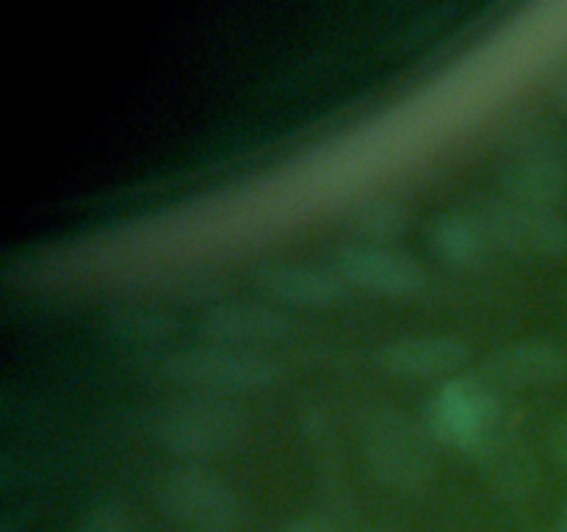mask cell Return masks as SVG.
Segmentation results:
<instances>
[{
	"instance_id": "obj_22",
	"label": "cell",
	"mask_w": 567,
	"mask_h": 532,
	"mask_svg": "<svg viewBox=\"0 0 567 532\" xmlns=\"http://www.w3.org/2000/svg\"><path fill=\"white\" fill-rule=\"evenodd\" d=\"M358 532H393V530H391V526L377 524V526H363V530H358Z\"/></svg>"
},
{
	"instance_id": "obj_19",
	"label": "cell",
	"mask_w": 567,
	"mask_h": 532,
	"mask_svg": "<svg viewBox=\"0 0 567 532\" xmlns=\"http://www.w3.org/2000/svg\"><path fill=\"white\" fill-rule=\"evenodd\" d=\"M546 449L548 454H551L554 463H557L563 471H567V413L557 416V419L548 424Z\"/></svg>"
},
{
	"instance_id": "obj_1",
	"label": "cell",
	"mask_w": 567,
	"mask_h": 532,
	"mask_svg": "<svg viewBox=\"0 0 567 532\" xmlns=\"http://www.w3.org/2000/svg\"><path fill=\"white\" fill-rule=\"evenodd\" d=\"M358 443L369 474L380 485L413 493L435 477V436L424 419H415L388 399H369L354 413Z\"/></svg>"
},
{
	"instance_id": "obj_13",
	"label": "cell",
	"mask_w": 567,
	"mask_h": 532,
	"mask_svg": "<svg viewBox=\"0 0 567 532\" xmlns=\"http://www.w3.org/2000/svg\"><path fill=\"white\" fill-rule=\"evenodd\" d=\"M471 344L457 332H404L377 344L374 364L396 377H452L465 366Z\"/></svg>"
},
{
	"instance_id": "obj_14",
	"label": "cell",
	"mask_w": 567,
	"mask_h": 532,
	"mask_svg": "<svg viewBox=\"0 0 567 532\" xmlns=\"http://www.w3.org/2000/svg\"><path fill=\"white\" fill-rule=\"evenodd\" d=\"M100 327L116 347L142 349V352L155 349L161 355L169 349L181 321L169 308L150 299H116L105 305Z\"/></svg>"
},
{
	"instance_id": "obj_15",
	"label": "cell",
	"mask_w": 567,
	"mask_h": 532,
	"mask_svg": "<svg viewBox=\"0 0 567 532\" xmlns=\"http://www.w3.org/2000/svg\"><path fill=\"white\" fill-rule=\"evenodd\" d=\"M432 253L452 266H476L487 258L493 249L485 227L471 208H446L437 211L426 227Z\"/></svg>"
},
{
	"instance_id": "obj_3",
	"label": "cell",
	"mask_w": 567,
	"mask_h": 532,
	"mask_svg": "<svg viewBox=\"0 0 567 532\" xmlns=\"http://www.w3.org/2000/svg\"><path fill=\"white\" fill-rule=\"evenodd\" d=\"M158 371L166 380L205 393H249L275 386L282 366L264 349L227 347V344H186L158 355Z\"/></svg>"
},
{
	"instance_id": "obj_9",
	"label": "cell",
	"mask_w": 567,
	"mask_h": 532,
	"mask_svg": "<svg viewBox=\"0 0 567 532\" xmlns=\"http://www.w3.org/2000/svg\"><path fill=\"white\" fill-rule=\"evenodd\" d=\"M330 264L341 272L349 286L388 294V297H408L426 286V266L413 253L391 244L349 238L332 247Z\"/></svg>"
},
{
	"instance_id": "obj_5",
	"label": "cell",
	"mask_w": 567,
	"mask_h": 532,
	"mask_svg": "<svg viewBox=\"0 0 567 532\" xmlns=\"http://www.w3.org/2000/svg\"><path fill=\"white\" fill-rule=\"evenodd\" d=\"M502 194L524 203L554 205L565 192L567 170L557 136L540 116H515L498 155Z\"/></svg>"
},
{
	"instance_id": "obj_6",
	"label": "cell",
	"mask_w": 567,
	"mask_h": 532,
	"mask_svg": "<svg viewBox=\"0 0 567 532\" xmlns=\"http://www.w3.org/2000/svg\"><path fill=\"white\" fill-rule=\"evenodd\" d=\"M421 419L435 441L471 452L493 427L502 424V399L480 369L452 375L430 393Z\"/></svg>"
},
{
	"instance_id": "obj_20",
	"label": "cell",
	"mask_w": 567,
	"mask_h": 532,
	"mask_svg": "<svg viewBox=\"0 0 567 532\" xmlns=\"http://www.w3.org/2000/svg\"><path fill=\"white\" fill-rule=\"evenodd\" d=\"M548 92H551L554 103L567 114V55L554 66L551 72V81H548Z\"/></svg>"
},
{
	"instance_id": "obj_10",
	"label": "cell",
	"mask_w": 567,
	"mask_h": 532,
	"mask_svg": "<svg viewBox=\"0 0 567 532\" xmlns=\"http://www.w3.org/2000/svg\"><path fill=\"white\" fill-rule=\"evenodd\" d=\"M249 277H252V286L277 305L321 308L349 294V283L343 280L341 272L319 260L269 258L255 264Z\"/></svg>"
},
{
	"instance_id": "obj_12",
	"label": "cell",
	"mask_w": 567,
	"mask_h": 532,
	"mask_svg": "<svg viewBox=\"0 0 567 532\" xmlns=\"http://www.w3.org/2000/svg\"><path fill=\"white\" fill-rule=\"evenodd\" d=\"M482 375L496 388H543L567 380V349L543 336L509 338L485 355Z\"/></svg>"
},
{
	"instance_id": "obj_7",
	"label": "cell",
	"mask_w": 567,
	"mask_h": 532,
	"mask_svg": "<svg viewBox=\"0 0 567 532\" xmlns=\"http://www.w3.org/2000/svg\"><path fill=\"white\" fill-rule=\"evenodd\" d=\"M493 247L524 255H565L567 216L554 205L524 203L507 194H480L468 205Z\"/></svg>"
},
{
	"instance_id": "obj_8",
	"label": "cell",
	"mask_w": 567,
	"mask_h": 532,
	"mask_svg": "<svg viewBox=\"0 0 567 532\" xmlns=\"http://www.w3.org/2000/svg\"><path fill=\"white\" fill-rule=\"evenodd\" d=\"M194 332L199 336V341L258 349V344L282 341L286 336H291L293 316L286 305H277L271 299H214L197 310Z\"/></svg>"
},
{
	"instance_id": "obj_4",
	"label": "cell",
	"mask_w": 567,
	"mask_h": 532,
	"mask_svg": "<svg viewBox=\"0 0 567 532\" xmlns=\"http://www.w3.org/2000/svg\"><path fill=\"white\" fill-rule=\"evenodd\" d=\"M161 513L186 532H238L247 521L236 488L203 463H175L155 482Z\"/></svg>"
},
{
	"instance_id": "obj_11",
	"label": "cell",
	"mask_w": 567,
	"mask_h": 532,
	"mask_svg": "<svg viewBox=\"0 0 567 532\" xmlns=\"http://www.w3.org/2000/svg\"><path fill=\"white\" fill-rule=\"evenodd\" d=\"M468 454L476 460L482 480L502 502L524 504L535 497L540 466L524 436L498 424Z\"/></svg>"
},
{
	"instance_id": "obj_16",
	"label": "cell",
	"mask_w": 567,
	"mask_h": 532,
	"mask_svg": "<svg viewBox=\"0 0 567 532\" xmlns=\"http://www.w3.org/2000/svg\"><path fill=\"white\" fill-rule=\"evenodd\" d=\"M410 216L413 211H410L408 200L396 197V194H369L349 205L343 214V227L352 233L354 242L388 244L408 231Z\"/></svg>"
},
{
	"instance_id": "obj_21",
	"label": "cell",
	"mask_w": 567,
	"mask_h": 532,
	"mask_svg": "<svg viewBox=\"0 0 567 532\" xmlns=\"http://www.w3.org/2000/svg\"><path fill=\"white\" fill-rule=\"evenodd\" d=\"M551 532H567V502L559 508L557 521H554V530Z\"/></svg>"
},
{
	"instance_id": "obj_18",
	"label": "cell",
	"mask_w": 567,
	"mask_h": 532,
	"mask_svg": "<svg viewBox=\"0 0 567 532\" xmlns=\"http://www.w3.org/2000/svg\"><path fill=\"white\" fill-rule=\"evenodd\" d=\"M275 532H341V524H338L336 515L324 513V510H313V513H302L297 519L286 521Z\"/></svg>"
},
{
	"instance_id": "obj_17",
	"label": "cell",
	"mask_w": 567,
	"mask_h": 532,
	"mask_svg": "<svg viewBox=\"0 0 567 532\" xmlns=\"http://www.w3.org/2000/svg\"><path fill=\"white\" fill-rule=\"evenodd\" d=\"M72 532H133L131 510L116 497L100 499L83 510Z\"/></svg>"
},
{
	"instance_id": "obj_2",
	"label": "cell",
	"mask_w": 567,
	"mask_h": 532,
	"mask_svg": "<svg viewBox=\"0 0 567 532\" xmlns=\"http://www.w3.org/2000/svg\"><path fill=\"white\" fill-rule=\"evenodd\" d=\"M247 432L249 410L225 393L192 391L161 405L153 416V438L158 447L186 463L230 452Z\"/></svg>"
}]
</instances>
